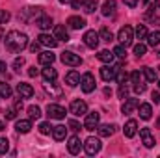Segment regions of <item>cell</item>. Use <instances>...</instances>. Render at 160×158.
Listing matches in <instances>:
<instances>
[{
    "instance_id": "6da1fadb",
    "label": "cell",
    "mask_w": 160,
    "mask_h": 158,
    "mask_svg": "<svg viewBox=\"0 0 160 158\" xmlns=\"http://www.w3.org/2000/svg\"><path fill=\"white\" fill-rule=\"evenodd\" d=\"M6 47L11 52H21L22 48L28 47V36L22 34V32H19V30H11L6 36Z\"/></svg>"
},
{
    "instance_id": "7a4b0ae2",
    "label": "cell",
    "mask_w": 160,
    "mask_h": 158,
    "mask_svg": "<svg viewBox=\"0 0 160 158\" xmlns=\"http://www.w3.org/2000/svg\"><path fill=\"white\" fill-rule=\"evenodd\" d=\"M101 147H102V143H101V140H99V138H93V136H89V138L84 141V151H86L89 156L97 155V153L101 151Z\"/></svg>"
},
{
    "instance_id": "3957f363",
    "label": "cell",
    "mask_w": 160,
    "mask_h": 158,
    "mask_svg": "<svg viewBox=\"0 0 160 158\" xmlns=\"http://www.w3.org/2000/svg\"><path fill=\"white\" fill-rule=\"evenodd\" d=\"M60 60H62L65 65H69V67H78V65H82V58H80L78 54H75V52H69V50L62 52Z\"/></svg>"
},
{
    "instance_id": "277c9868",
    "label": "cell",
    "mask_w": 160,
    "mask_h": 158,
    "mask_svg": "<svg viewBox=\"0 0 160 158\" xmlns=\"http://www.w3.org/2000/svg\"><path fill=\"white\" fill-rule=\"evenodd\" d=\"M118 39L123 47H130L132 45V39H134V30L130 26H123L118 34Z\"/></svg>"
},
{
    "instance_id": "5b68a950",
    "label": "cell",
    "mask_w": 160,
    "mask_h": 158,
    "mask_svg": "<svg viewBox=\"0 0 160 158\" xmlns=\"http://www.w3.org/2000/svg\"><path fill=\"white\" fill-rule=\"evenodd\" d=\"M95 77L91 75V73H84L82 77H80V87H82V91L84 93H91L93 89H95Z\"/></svg>"
},
{
    "instance_id": "8992f818",
    "label": "cell",
    "mask_w": 160,
    "mask_h": 158,
    "mask_svg": "<svg viewBox=\"0 0 160 158\" xmlns=\"http://www.w3.org/2000/svg\"><path fill=\"white\" fill-rule=\"evenodd\" d=\"M99 121H101V114L99 112H88L86 114V121H84V128L86 130H95L99 126Z\"/></svg>"
},
{
    "instance_id": "52a82bcc",
    "label": "cell",
    "mask_w": 160,
    "mask_h": 158,
    "mask_svg": "<svg viewBox=\"0 0 160 158\" xmlns=\"http://www.w3.org/2000/svg\"><path fill=\"white\" fill-rule=\"evenodd\" d=\"M69 112H71L73 116H77V117H80V116H86V114H88V104H86L84 101L77 99V101H73V102H71Z\"/></svg>"
},
{
    "instance_id": "ba28073f",
    "label": "cell",
    "mask_w": 160,
    "mask_h": 158,
    "mask_svg": "<svg viewBox=\"0 0 160 158\" xmlns=\"http://www.w3.org/2000/svg\"><path fill=\"white\" fill-rule=\"evenodd\" d=\"M47 116L50 119H63L65 117V108L60 104H48L47 106Z\"/></svg>"
},
{
    "instance_id": "9c48e42d",
    "label": "cell",
    "mask_w": 160,
    "mask_h": 158,
    "mask_svg": "<svg viewBox=\"0 0 160 158\" xmlns=\"http://www.w3.org/2000/svg\"><path fill=\"white\" fill-rule=\"evenodd\" d=\"M99 34L95 32V30H88L86 34H84V43H86V47L88 48H97L99 47Z\"/></svg>"
},
{
    "instance_id": "30bf717a",
    "label": "cell",
    "mask_w": 160,
    "mask_h": 158,
    "mask_svg": "<svg viewBox=\"0 0 160 158\" xmlns=\"http://www.w3.org/2000/svg\"><path fill=\"white\" fill-rule=\"evenodd\" d=\"M43 87H45V91H47L50 97H54V99H60V97L63 95V89H62L58 84H54V82H47V80H45Z\"/></svg>"
},
{
    "instance_id": "8fae6325",
    "label": "cell",
    "mask_w": 160,
    "mask_h": 158,
    "mask_svg": "<svg viewBox=\"0 0 160 158\" xmlns=\"http://www.w3.org/2000/svg\"><path fill=\"white\" fill-rule=\"evenodd\" d=\"M116 75H118V67H112V65H104V67H101V78L104 80V82L116 80Z\"/></svg>"
},
{
    "instance_id": "7c38bea8",
    "label": "cell",
    "mask_w": 160,
    "mask_h": 158,
    "mask_svg": "<svg viewBox=\"0 0 160 158\" xmlns=\"http://www.w3.org/2000/svg\"><path fill=\"white\" fill-rule=\"evenodd\" d=\"M80 149H82V141H80V138L78 136H71L69 141H67V151H69L71 155H78Z\"/></svg>"
},
{
    "instance_id": "4fadbf2b",
    "label": "cell",
    "mask_w": 160,
    "mask_h": 158,
    "mask_svg": "<svg viewBox=\"0 0 160 158\" xmlns=\"http://www.w3.org/2000/svg\"><path fill=\"white\" fill-rule=\"evenodd\" d=\"M17 93H19V97H21V99H30V97L34 95V87H32L30 84L21 82V84L17 86Z\"/></svg>"
},
{
    "instance_id": "5bb4252c",
    "label": "cell",
    "mask_w": 160,
    "mask_h": 158,
    "mask_svg": "<svg viewBox=\"0 0 160 158\" xmlns=\"http://www.w3.org/2000/svg\"><path fill=\"white\" fill-rule=\"evenodd\" d=\"M136 132H138V123H136V119H128V121L125 123L123 134H125L127 138H134V136H136Z\"/></svg>"
},
{
    "instance_id": "9a60e30c",
    "label": "cell",
    "mask_w": 160,
    "mask_h": 158,
    "mask_svg": "<svg viewBox=\"0 0 160 158\" xmlns=\"http://www.w3.org/2000/svg\"><path fill=\"white\" fill-rule=\"evenodd\" d=\"M140 136H142V141H143V145H145L147 149L155 147V138H153V134H151V128H142V130H140Z\"/></svg>"
},
{
    "instance_id": "2e32d148",
    "label": "cell",
    "mask_w": 160,
    "mask_h": 158,
    "mask_svg": "<svg viewBox=\"0 0 160 158\" xmlns=\"http://www.w3.org/2000/svg\"><path fill=\"white\" fill-rule=\"evenodd\" d=\"M15 130H17L19 134H28V132L32 130V121H30V119H19V121L15 123Z\"/></svg>"
},
{
    "instance_id": "e0dca14e",
    "label": "cell",
    "mask_w": 160,
    "mask_h": 158,
    "mask_svg": "<svg viewBox=\"0 0 160 158\" xmlns=\"http://www.w3.org/2000/svg\"><path fill=\"white\" fill-rule=\"evenodd\" d=\"M138 106H140V101H138V99H127V101L123 102V106H121V112H123V114H132Z\"/></svg>"
},
{
    "instance_id": "ac0fdd59",
    "label": "cell",
    "mask_w": 160,
    "mask_h": 158,
    "mask_svg": "<svg viewBox=\"0 0 160 158\" xmlns=\"http://www.w3.org/2000/svg\"><path fill=\"white\" fill-rule=\"evenodd\" d=\"M38 41H39L41 45H45V47H50V48L58 47V39H56L54 36H50V34H45V32L38 37Z\"/></svg>"
},
{
    "instance_id": "d6986e66",
    "label": "cell",
    "mask_w": 160,
    "mask_h": 158,
    "mask_svg": "<svg viewBox=\"0 0 160 158\" xmlns=\"http://www.w3.org/2000/svg\"><path fill=\"white\" fill-rule=\"evenodd\" d=\"M67 26H69L71 30H80V28H84V26H86V21H84L82 17L73 15V17H69V19H67Z\"/></svg>"
},
{
    "instance_id": "ffe728a7",
    "label": "cell",
    "mask_w": 160,
    "mask_h": 158,
    "mask_svg": "<svg viewBox=\"0 0 160 158\" xmlns=\"http://www.w3.org/2000/svg\"><path fill=\"white\" fill-rule=\"evenodd\" d=\"M54 37L58 41H69V32H67V28L62 26V24H56V26H54Z\"/></svg>"
},
{
    "instance_id": "44dd1931",
    "label": "cell",
    "mask_w": 160,
    "mask_h": 158,
    "mask_svg": "<svg viewBox=\"0 0 160 158\" xmlns=\"http://www.w3.org/2000/svg\"><path fill=\"white\" fill-rule=\"evenodd\" d=\"M38 60H39L41 65H52V63H54V60H56V56H54L50 50H45V52H39Z\"/></svg>"
},
{
    "instance_id": "7402d4cb",
    "label": "cell",
    "mask_w": 160,
    "mask_h": 158,
    "mask_svg": "<svg viewBox=\"0 0 160 158\" xmlns=\"http://www.w3.org/2000/svg\"><path fill=\"white\" fill-rule=\"evenodd\" d=\"M41 75H43V78L47 80V82H54V80L58 78V71L52 65H45V69L41 71Z\"/></svg>"
},
{
    "instance_id": "603a6c76",
    "label": "cell",
    "mask_w": 160,
    "mask_h": 158,
    "mask_svg": "<svg viewBox=\"0 0 160 158\" xmlns=\"http://www.w3.org/2000/svg\"><path fill=\"white\" fill-rule=\"evenodd\" d=\"M65 136H67V128H65L63 125L52 126V138H54L56 141H62V140H65Z\"/></svg>"
},
{
    "instance_id": "cb8c5ba5",
    "label": "cell",
    "mask_w": 160,
    "mask_h": 158,
    "mask_svg": "<svg viewBox=\"0 0 160 158\" xmlns=\"http://www.w3.org/2000/svg\"><path fill=\"white\" fill-rule=\"evenodd\" d=\"M149 21H153L157 26H160V11H158V6L155 4V6H151L149 7V11H147V15H145Z\"/></svg>"
},
{
    "instance_id": "d4e9b609",
    "label": "cell",
    "mask_w": 160,
    "mask_h": 158,
    "mask_svg": "<svg viewBox=\"0 0 160 158\" xmlns=\"http://www.w3.org/2000/svg\"><path fill=\"white\" fill-rule=\"evenodd\" d=\"M97 132H99V136L108 138V136H112L116 132V125H99L97 126Z\"/></svg>"
},
{
    "instance_id": "484cf974",
    "label": "cell",
    "mask_w": 160,
    "mask_h": 158,
    "mask_svg": "<svg viewBox=\"0 0 160 158\" xmlns=\"http://www.w3.org/2000/svg\"><path fill=\"white\" fill-rule=\"evenodd\" d=\"M138 108H140V117L143 119V121H149V119H151V116H153V108H151V104L143 102V104H140Z\"/></svg>"
},
{
    "instance_id": "4316f807",
    "label": "cell",
    "mask_w": 160,
    "mask_h": 158,
    "mask_svg": "<svg viewBox=\"0 0 160 158\" xmlns=\"http://www.w3.org/2000/svg\"><path fill=\"white\" fill-rule=\"evenodd\" d=\"M116 7H118V6H116L114 0H106V2L102 4V15H104V17L114 15V13H116Z\"/></svg>"
},
{
    "instance_id": "83f0119b",
    "label": "cell",
    "mask_w": 160,
    "mask_h": 158,
    "mask_svg": "<svg viewBox=\"0 0 160 158\" xmlns=\"http://www.w3.org/2000/svg\"><path fill=\"white\" fill-rule=\"evenodd\" d=\"M65 82H67V86H71V87H75V86H78L80 84V75L73 69V71H69L67 73V77H65Z\"/></svg>"
},
{
    "instance_id": "f1b7e54d",
    "label": "cell",
    "mask_w": 160,
    "mask_h": 158,
    "mask_svg": "<svg viewBox=\"0 0 160 158\" xmlns=\"http://www.w3.org/2000/svg\"><path fill=\"white\" fill-rule=\"evenodd\" d=\"M147 45H149V47H153V48L160 45V32H158V30H155V32L147 34Z\"/></svg>"
},
{
    "instance_id": "f546056e",
    "label": "cell",
    "mask_w": 160,
    "mask_h": 158,
    "mask_svg": "<svg viewBox=\"0 0 160 158\" xmlns=\"http://www.w3.org/2000/svg\"><path fill=\"white\" fill-rule=\"evenodd\" d=\"M36 24L39 26L41 30H48V28L52 26V19H50V17H47V15H41L39 19L36 21Z\"/></svg>"
},
{
    "instance_id": "4dcf8cb0",
    "label": "cell",
    "mask_w": 160,
    "mask_h": 158,
    "mask_svg": "<svg viewBox=\"0 0 160 158\" xmlns=\"http://www.w3.org/2000/svg\"><path fill=\"white\" fill-rule=\"evenodd\" d=\"M97 7H99V2L97 0H84V4H82V9L86 13H95Z\"/></svg>"
},
{
    "instance_id": "1f68e13d",
    "label": "cell",
    "mask_w": 160,
    "mask_h": 158,
    "mask_svg": "<svg viewBox=\"0 0 160 158\" xmlns=\"http://www.w3.org/2000/svg\"><path fill=\"white\" fill-rule=\"evenodd\" d=\"M97 58L102 62V63H112V60H114V50L110 52V50H101L99 54H97Z\"/></svg>"
},
{
    "instance_id": "d6a6232c",
    "label": "cell",
    "mask_w": 160,
    "mask_h": 158,
    "mask_svg": "<svg viewBox=\"0 0 160 158\" xmlns=\"http://www.w3.org/2000/svg\"><path fill=\"white\" fill-rule=\"evenodd\" d=\"M143 77H145L147 82H157L158 80V73L155 69H151V67H143Z\"/></svg>"
},
{
    "instance_id": "836d02e7",
    "label": "cell",
    "mask_w": 160,
    "mask_h": 158,
    "mask_svg": "<svg viewBox=\"0 0 160 158\" xmlns=\"http://www.w3.org/2000/svg\"><path fill=\"white\" fill-rule=\"evenodd\" d=\"M11 87H9V84H6V82H0V97L2 99H9L11 97Z\"/></svg>"
},
{
    "instance_id": "e575fe53",
    "label": "cell",
    "mask_w": 160,
    "mask_h": 158,
    "mask_svg": "<svg viewBox=\"0 0 160 158\" xmlns=\"http://www.w3.org/2000/svg\"><path fill=\"white\" fill-rule=\"evenodd\" d=\"M99 37L102 41H106V43H110V41H114V34H112L110 28H102V30L99 32Z\"/></svg>"
},
{
    "instance_id": "d590c367",
    "label": "cell",
    "mask_w": 160,
    "mask_h": 158,
    "mask_svg": "<svg viewBox=\"0 0 160 158\" xmlns=\"http://www.w3.org/2000/svg\"><path fill=\"white\" fill-rule=\"evenodd\" d=\"M134 34H136V39H145L147 37V28H145V24H138L136 26V30H134Z\"/></svg>"
},
{
    "instance_id": "8d00e7d4",
    "label": "cell",
    "mask_w": 160,
    "mask_h": 158,
    "mask_svg": "<svg viewBox=\"0 0 160 158\" xmlns=\"http://www.w3.org/2000/svg\"><path fill=\"white\" fill-rule=\"evenodd\" d=\"M28 116H30V119H39L41 117V108L39 106H28Z\"/></svg>"
},
{
    "instance_id": "74e56055",
    "label": "cell",
    "mask_w": 160,
    "mask_h": 158,
    "mask_svg": "<svg viewBox=\"0 0 160 158\" xmlns=\"http://www.w3.org/2000/svg\"><path fill=\"white\" fill-rule=\"evenodd\" d=\"M145 52H147V45H143V43H138V45H134V54H136L138 58L145 56Z\"/></svg>"
},
{
    "instance_id": "f35d334b",
    "label": "cell",
    "mask_w": 160,
    "mask_h": 158,
    "mask_svg": "<svg viewBox=\"0 0 160 158\" xmlns=\"http://www.w3.org/2000/svg\"><path fill=\"white\" fill-rule=\"evenodd\" d=\"M142 78H143V73H140V71H132L130 73V82L132 84H140Z\"/></svg>"
},
{
    "instance_id": "ab89813d",
    "label": "cell",
    "mask_w": 160,
    "mask_h": 158,
    "mask_svg": "<svg viewBox=\"0 0 160 158\" xmlns=\"http://www.w3.org/2000/svg\"><path fill=\"white\" fill-rule=\"evenodd\" d=\"M114 56H118V58H125V56H127V47L118 45V47L114 48Z\"/></svg>"
},
{
    "instance_id": "60d3db41",
    "label": "cell",
    "mask_w": 160,
    "mask_h": 158,
    "mask_svg": "<svg viewBox=\"0 0 160 158\" xmlns=\"http://www.w3.org/2000/svg\"><path fill=\"white\" fill-rule=\"evenodd\" d=\"M39 132L43 134V136L50 134V132H52V126H50V123H47V121H45V123H41V125H39Z\"/></svg>"
},
{
    "instance_id": "b9f144b4",
    "label": "cell",
    "mask_w": 160,
    "mask_h": 158,
    "mask_svg": "<svg viewBox=\"0 0 160 158\" xmlns=\"http://www.w3.org/2000/svg\"><path fill=\"white\" fill-rule=\"evenodd\" d=\"M116 80H118V84H125V82L128 80V75H127L125 71H121V69H118V75H116Z\"/></svg>"
},
{
    "instance_id": "7bdbcfd3",
    "label": "cell",
    "mask_w": 160,
    "mask_h": 158,
    "mask_svg": "<svg viewBox=\"0 0 160 158\" xmlns=\"http://www.w3.org/2000/svg\"><path fill=\"white\" fill-rule=\"evenodd\" d=\"M8 149H9V141L6 138H0V155H6Z\"/></svg>"
},
{
    "instance_id": "ee69618b",
    "label": "cell",
    "mask_w": 160,
    "mask_h": 158,
    "mask_svg": "<svg viewBox=\"0 0 160 158\" xmlns=\"http://www.w3.org/2000/svg\"><path fill=\"white\" fill-rule=\"evenodd\" d=\"M22 65H24V58H22V56H19V58L13 60V69H15V71H21Z\"/></svg>"
},
{
    "instance_id": "f6af8a7d",
    "label": "cell",
    "mask_w": 160,
    "mask_h": 158,
    "mask_svg": "<svg viewBox=\"0 0 160 158\" xmlns=\"http://www.w3.org/2000/svg\"><path fill=\"white\" fill-rule=\"evenodd\" d=\"M118 95H119V99H125V97L128 95V87H127L125 84H119V91H118Z\"/></svg>"
},
{
    "instance_id": "bcb514c9",
    "label": "cell",
    "mask_w": 160,
    "mask_h": 158,
    "mask_svg": "<svg viewBox=\"0 0 160 158\" xmlns=\"http://www.w3.org/2000/svg\"><path fill=\"white\" fill-rule=\"evenodd\" d=\"M9 21V13L6 9H0V24H6Z\"/></svg>"
},
{
    "instance_id": "7dc6e473",
    "label": "cell",
    "mask_w": 160,
    "mask_h": 158,
    "mask_svg": "<svg viewBox=\"0 0 160 158\" xmlns=\"http://www.w3.org/2000/svg\"><path fill=\"white\" fill-rule=\"evenodd\" d=\"M69 128H71V130H75V132H78V130H80V123H78V121H75V119H71V121H69Z\"/></svg>"
},
{
    "instance_id": "c3c4849f",
    "label": "cell",
    "mask_w": 160,
    "mask_h": 158,
    "mask_svg": "<svg viewBox=\"0 0 160 158\" xmlns=\"http://www.w3.org/2000/svg\"><path fill=\"white\" fill-rule=\"evenodd\" d=\"M134 91H136L138 95H142V93L145 91V84H142V82H140V84H134Z\"/></svg>"
},
{
    "instance_id": "681fc988",
    "label": "cell",
    "mask_w": 160,
    "mask_h": 158,
    "mask_svg": "<svg viewBox=\"0 0 160 158\" xmlns=\"http://www.w3.org/2000/svg\"><path fill=\"white\" fill-rule=\"evenodd\" d=\"M4 116H6V119H15L17 117V110H15V108H13V110H6Z\"/></svg>"
},
{
    "instance_id": "f907efd6",
    "label": "cell",
    "mask_w": 160,
    "mask_h": 158,
    "mask_svg": "<svg viewBox=\"0 0 160 158\" xmlns=\"http://www.w3.org/2000/svg\"><path fill=\"white\" fill-rule=\"evenodd\" d=\"M151 101H153L155 104H160V91H153V93H151Z\"/></svg>"
},
{
    "instance_id": "816d5d0a",
    "label": "cell",
    "mask_w": 160,
    "mask_h": 158,
    "mask_svg": "<svg viewBox=\"0 0 160 158\" xmlns=\"http://www.w3.org/2000/svg\"><path fill=\"white\" fill-rule=\"evenodd\" d=\"M39 47H41V43H39V41H34V43L30 45V50H32V52L36 54V52H39Z\"/></svg>"
},
{
    "instance_id": "f5cc1de1",
    "label": "cell",
    "mask_w": 160,
    "mask_h": 158,
    "mask_svg": "<svg viewBox=\"0 0 160 158\" xmlns=\"http://www.w3.org/2000/svg\"><path fill=\"white\" fill-rule=\"evenodd\" d=\"M82 4H84V0H73V2H71L73 9H80V7H82Z\"/></svg>"
},
{
    "instance_id": "db71d44e",
    "label": "cell",
    "mask_w": 160,
    "mask_h": 158,
    "mask_svg": "<svg viewBox=\"0 0 160 158\" xmlns=\"http://www.w3.org/2000/svg\"><path fill=\"white\" fill-rule=\"evenodd\" d=\"M38 75H39V71H38L36 67H30V69H28V77H30V78H34V77H38Z\"/></svg>"
},
{
    "instance_id": "11a10c76",
    "label": "cell",
    "mask_w": 160,
    "mask_h": 158,
    "mask_svg": "<svg viewBox=\"0 0 160 158\" xmlns=\"http://www.w3.org/2000/svg\"><path fill=\"white\" fill-rule=\"evenodd\" d=\"M123 2H125L128 7H134V6H138V2H140V0H123Z\"/></svg>"
},
{
    "instance_id": "9f6ffc18",
    "label": "cell",
    "mask_w": 160,
    "mask_h": 158,
    "mask_svg": "<svg viewBox=\"0 0 160 158\" xmlns=\"http://www.w3.org/2000/svg\"><path fill=\"white\" fill-rule=\"evenodd\" d=\"M15 110H22V101H15Z\"/></svg>"
},
{
    "instance_id": "6f0895ef",
    "label": "cell",
    "mask_w": 160,
    "mask_h": 158,
    "mask_svg": "<svg viewBox=\"0 0 160 158\" xmlns=\"http://www.w3.org/2000/svg\"><path fill=\"white\" fill-rule=\"evenodd\" d=\"M4 71H6V63H4V62H0V75H2Z\"/></svg>"
},
{
    "instance_id": "680465c9",
    "label": "cell",
    "mask_w": 160,
    "mask_h": 158,
    "mask_svg": "<svg viewBox=\"0 0 160 158\" xmlns=\"http://www.w3.org/2000/svg\"><path fill=\"white\" fill-rule=\"evenodd\" d=\"M2 130H6V125H4V121H0V132Z\"/></svg>"
},
{
    "instance_id": "91938a15",
    "label": "cell",
    "mask_w": 160,
    "mask_h": 158,
    "mask_svg": "<svg viewBox=\"0 0 160 158\" xmlns=\"http://www.w3.org/2000/svg\"><path fill=\"white\" fill-rule=\"evenodd\" d=\"M58 2H62V4H71L73 0H58Z\"/></svg>"
},
{
    "instance_id": "94428289",
    "label": "cell",
    "mask_w": 160,
    "mask_h": 158,
    "mask_svg": "<svg viewBox=\"0 0 160 158\" xmlns=\"http://www.w3.org/2000/svg\"><path fill=\"white\" fill-rule=\"evenodd\" d=\"M157 6H158V7H160V0H157Z\"/></svg>"
},
{
    "instance_id": "6125c7cd",
    "label": "cell",
    "mask_w": 160,
    "mask_h": 158,
    "mask_svg": "<svg viewBox=\"0 0 160 158\" xmlns=\"http://www.w3.org/2000/svg\"><path fill=\"white\" fill-rule=\"evenodd\" d=\"M142 2H143V4H147V2H149V0H142Z\"/></svg>"
},
{
    "instance_id": "be15d7a7",
    "label": "cell",
    "mask_w": 160,
    "mask_h": 158,
    "mask_svg": "<svg viewBox=\"0 0 160 158\" xmlns=\"http://www.w3.org/2000/svg\"><path fill=\"white\" fill-rule=\"evenodd\" d=\"M158 89H160V80H158Z\"/></svg>"
},
{
    "instance_id": "e7e4bbea",
    "label": "cell",
    "mask_w": 160,
    "mask_h": 158,
    "mask_svg": "<svg viewBox=\"0 0 160 158\" xmlns=\"http://www.w3.org/2000/svg\"><path fill=\"white\" fill-rule=\"evenodd\" d=\"M158 126H160V119H158Z\"/></svg>"
},
{
    "instance_id": "03108f58",
    "label": "cell",
    "mask_w": 160,
    "mask_h": 158,
    "mask_svg": "<svg viewBox=\"0 0 160 158\" xmlns=\"http://www.w3.org/2000/svg\"><path fill=\"white\" fill-rule=\"evenodd\" d=\"M158 58H160V52H158Z\"/></svg>"
},
{
    "instance_id": "003e7915",
    "label": "cell",
    "mask_w": 160,
    "mask_h": 158,
    "mask_svg": "<svg viewBox=\"0 0 160 158\" xmlns=\"http://www.w3.org/2000/svg\"><path fill=\"white\" fill-rule=\"evenodd\" d=\"M158 71H160V67H158Z\"/></svg>"
}]
</instances>
